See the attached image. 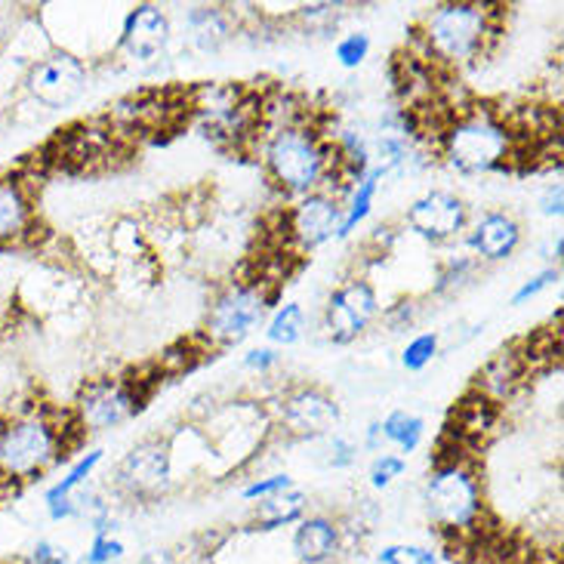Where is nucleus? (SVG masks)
<instances>
[{
  "mask_svg": "<svg viewBox=\"0 0 564 564\" xmlns=\"http://www.w3.org/2000/svg\"><path fill=\"white\" fill-rule=\"evenodd\" d=\"M25 564H75V558H72V550H68V546H62L56 540H46L44 536V540H37V543L31 546Z\"/></svg>",
  "mask_w": 564,
  "mask_h": 564,
  "instance_id": "34",
  "label": "nucleus"
},
{
  "mask_svg": "<svg viewBox=\"0 0 564 564\" xmlns=\"http://www.w3.org/2000/svg\"><path fill=\"white\" fill-rule=\"evenodd\" d=\"M343 420V411L330 392L318 386L288 389L275 408V426L290 438H321L330 435Z\"/></svg>",
  "mask_w": 564,
  "mask_h": 564,
  "instance_id": "11",
  "label": "nucleus"
},
{
  "mask_svg": "<svg viewBox=\"0 0 564 564\" xmlns=\"http://www.w3.org/2000/svg\"><path fill=\"white\" fill-rule=\"evenodd\" d=\"M77 438L68 411L44 401L13 404L0 413V488H25L53 473Z\"/></svg>",
  "mask_w": 564,
  "mask_h": 564,
  "instance_id": "1",
  "label": "nucleus"
},
{
  "mask_svg": "<svg viewBox=\"0 0 564 564\" xmlns=\"http://www.w3.org/2000/svg\"><path fill=\"white\" fill-rule=\"evenodd\" d=\"M500 10L503 7L475 0L438 3L423 15L416 29V46L442 72L475 65L481 56H488L490 44L500 34Z\"/></svg>",
  "mask_w": 564,
  "mask_h": 564,
  "instance_id": "3",
  "label": "nucleus"
},
{
  "mask_svg": "<svg viewBox=\"0 0 564 564\" xmlns=\"http://www.w3.org/2000/svg\"><path fill=\"white\" fill-rule=\"evenodd\" d=\"M87 84H90L87 62L65 46L46 50L44 56L31 62L25 72V93L37 106L50 108V111L75 106L87 93Z\"/></svg>",
  "mask_w": 564,
  "mask_h": 564,
  "instance_id": "9",
  "label": "nucleus"
},
{
  "mask_svg": "<svg viewBox=\"0 0 564 564\" xmlns=\"http://www.w3.org/2000/svg\"><path fill=\"white\" fill-rule=\"evenodd\" d=\"M188 41L200 53H216L231 37V15L223 7H192L185 13Z\"/></svg>",
  "mask_w": 564,
  "mask_h": 564,
  "instance_id": "21",
  "label": "nucleus"
},
{
  "mask_svg": "<svg viewBox=\"0 0 564 564\" xmlns=\"http://www.w3.org/2000/svg\"><path fill=\"white\" fill-rule=\"evenodd\" d=\"M558 278H562L558 265H546L543 272H536L534 278H528V281H524V284H521V288L512 293V305L531 303V300H536L543 290L555 288V284H558Z\"/></svg>",
  "mask_w": 564,
  "mask_h": 564,
  "instance_id": "33",
  "label": "nucleus"
},
{
  "mask_svg": "<svg viewBox=\"0 0 564 564\" xmlns=\"http://www.w3.org/2000/svg\"><path fill=\"white\" fill-rule=\"evenodd\" d=\"M457 451L459 444H454V454H442L435 459L423 488V503L438 534L466 543L485 531L488 500L475 463Z\"/></svg>",
  "mask_w": 564,
  "mask_h": 564,
  "instance_id": "5",
  "label": "nucleus"
},
{
  "mask_svg": "<svg viewBox=\"0 0 564 564\" xmlns=\"http://www.w3.org/2000/svg\"><path fill=\"white\" fill-rule=\"evenodd\" d=\"M497 426H500V404H494L490 398L475 392V389L454 408V426H451V432L457 435L459 447L481 444Z\"/></svg>",
  "mask_w": 564,
  "mask_h": 564,
  "instance_id": "19",
  "label": "nucleus"
},
{
  "mask_svg": "<svg viewBox=\"0 0 564 564\" xmlns=\"http://www.w3.org/2000/svg\"><path fill=\"white\" fill-rule=\"evenodd\" d=\"M281 365V351L272 346H260V349H250L245 355V367L253 373H272Z\"/></svg>",
  "mask_w": 564,
  "mask_h": 564,
  "instance_id": "37",
  "label": "nucleus"
},
{
  "mask_svg": "<svg viewBox=\"0 0 564 564\" xmlns=\"http://www.w3.org/2000/svg\"><path fill=\"white\" fill-rule=\"evenodd\" d=\"M305 336V308L300 303H284L278 305L275 315L269 318V327H265V339L272 349H288V346H296Z\"/></svg>",
  "mask_w": 564,
  "mask_h": 564,
  "instance_id": "25",
  "label": "nucleus"
},
{
  "mask_svg": "<svg viewBox=\"0 0 564 564\" xmlns=\"http://www.w3.org/2000/svg\"><path fill=\"white\" fill-rule=\"evenodd\" d=\"M102 459H106V451L102 447H93L87 454H80V457L62 473V478H56L44 494V506L59 503V500H68V497H77L80 490L90 485V478L96 475V469L102 466Z\"/></svg>",
  "mask_w": 564,
  "mask_h": 564,
  "instance_id": "23",
  "label": "nucleus"
},
{
  "mask_svg": "<svg viewBox=\"0 0 564 564\" xmlns=\"http://www.w3.org/2000/svg\"><path fill=\"white\" fill-rule=\"evenodd\" d=\"M404 229H411V235L432 247L451 245L469 229V204L454 192L432 188L411 200V207L404 210Z\"/></svg>",
  "mask_w": 564,
  "mask_h": 564,
  "instance_id": "12",
  "label": "nucleus"
},
{
  "mask_svg": "<svg viewBox=\"0 0 564 564\" xmlns=\"http://www.w3.org/2000/svg\"><path fill=\"white\" fill-rule=\"evenodd\" d=\"M170 485H173V442L164 435H149L133 444L111 473L115 494L139 503L164 497Z\"/></svg>",
  "mask_w": 564,
  "mask_h": 564,
  "instance_id": "8",
  "label": "nucleus"
},
{
  "mask_svg": "<svg viewBox=\"0 0 564 564\" xmlns=\"http://www.w3.org/2000/svg\"><path fill=\"white\" fill-rule=\"evenodd\" d=\"M7 41H10V29H7V25H0V46L7 44Z\"/></svg>",
  "mask_w": 564,
  "mask_h": 564,
  "instance_id": "41",
  "label": "nucleus"
},
{
  "mask_svg": "<svg viewBox=\"0 0 564 564\" xmlns=\"http://www.w3.org/2000/svg\"><path fill=\"white\" fill-rule=\"evenodd\" d=\"M137 564H180V555L173 550H149L139 555Z\"/></svg>",
  "mask_w": 564,
  "mask_h": 564,
  "instance_id": "39",
  "label": "nucleus"
},
{
  "mask_svg": "<svg viewBox=\"0 0 564 564\" xmlns=\"http://www.w3.org/2000/svg\"><path fill=\"white\" fill-rule=\"evenodd\" d=\"M540 210H543V216H550V219H558V216H562L564 210L562 183L546 185V192L540 195Z\"/></svg>",
  "mask_w": 564,
  "mask_h": 564,
  "instance_id": "38",
  "label": "nucleus"
},
{
  "mask_svg": "<svg viewBox=\"0 0 564 564\" xmlns=\"http://www.w3.org/2000/svg\"><path fill=\"white\" fill-rule=\"evenodd\" d=\"M170 41H173L170 15L158 3H137L123 15L115 50L137 65H152L167 53Z\"/></svg>",
  "mask_w": 564,
  "mask_h": 564,
  "instance_id": "14",
  "label": "nucleus"
},
{
  "mask_svg": "<svg viewBox=\"0 0 564 564\" xmlns=\"http://www.w3.org/2000/svg\"><path fill=\"white\" fill-rule=\"evenodd\" d=\"M382 305L380 296L373 284L367 278H349L343 281L339 288L327 296V305H324V318H321V327L330 343L336 346H349L358 336L365 334L367 327L373 321L380 318Z\"/></svg>",
  "mask_w": 564,
  "mask_h": 564,
  "instance_id": "10",
  "label": "nucleus"
},
{
  "mask_svg": "<svg viewBox=\"0 0 564 564\" xmlns=\"http://www.w3.org/2000/svg\"><path fill=\"white\" fill-rule=\"evenodd\" d=\"M377 564H438V552L420 543H389L377 552Z\"/></svg>",
  "mask_w": 564,
  "mask_h": 564,
  "instance_id": "29",
  "label": "nucleus"
},
{
  "mask_svg": "<svg viewBox=\"0 0 564 564\" xmlns=\"http://www.w3.org/2000/svg\"><path fill=\"white\" fill-rule=\"evenodd\" d=\"M370 46L373 44H370V34H367V31H349V34H343V37L336 41L334 56L343 68L355 72V68H361V65L367 62V56H370Z\"/></svg>",
  "mask_w": 564,
  "mask_h": 564,
  "instance_id": "28",
  "label": "nucleus"
},
{
  "mask_svg": "<svg viewBox=\"0 0 564 564\" xmlns=\"http://www.w3.org/2000/svg\"><path fill=\"white\" fill-rule=\"evenodd\" d=\"M358 463V447L349 438H343V435H334L330 442H327V466H334V469H349Z\"/></svg>",
  "mask_w": 564,
  "mask_h": 564,
  "instance_id": "36",
  "label": "nucleus"
},
{
  "mask_svg": "<svg viewBox=\"0 0 564 564\" xmlns=\"http://www.w3.org/2000/svg\"><path fill=\"white\" fill-rule=\"evenodd\" d=\"M528 377H531V365L524 358V349L506 346V349L494 351L481 365V370L475 373V392L490 398L494 404H506L528 382Z\"/></svg>",
  "mask_w": 564,
  "mask_h": 564,
  "instance_id": "18",
  "label": "nucleus"
},
{
  "mask_svg": "<svg viewBox=\"0 0 564 564\" xmlns=\"http://www.w3.org/2000/svg\"><path fill=\"white\" fill-rule=\"evenodd\" d=\"M305 516H308V494L300 488H290L284 494H278V497H269V500L257 503L250 531H257V534H275L281 528H293Z\"/></svg>",
  "mask_w": 564,
  "mask_h": 564,
  "instance_id": "20",
  "label": "nucleus"
},
{
  "mask_svg": "<svg viewBox=\"0 0 564 564\" xmlns=\"http://www.w3.org/2000/svg\"><path fill=\"white\" fill-rule=\"evenodd\" d=\"M365 447H367V451H373V454H380V451H382V432H380V420H377V423H370V426H367V435H365Z\"/></svg>",
  "mask_w": 564,
  "mask_h": 564,
  "instance_id": "40",
  "label": "nucleus"
},
{
  "mask_svg": "<svg viewBox=\"0 0 564 564\" xmlns=\"http://www.w3.org/2000/svg\"><path fill=\"white\" fill-rule=\"evenodd\" d=\"M380 432L382 444L398 447V457H401V454H413L423 444V438H426V420L420 413L392 411L389 416L380 420Z\"/></svg>",
  "mask_w": 564,
  "mask_h": 564,
  "instance_id": "24",
  "label": "nucleus"
},
{
  "mask_svg": "<svg viewBox=\"0 0 564 564\" xmlns=\"http://www.w3.org/2000/svg\"><path fill=\"white\" fill-rule=\"evenodd\" d=\"M521 238H524V231H521L519 216L509 214V210H488L466 229V247L481 265L485 262H506L509 257H516Z\"/></svg>",
  "mask_w": 564,
  "mask_h": 564,
  "instance_id": "16",
  "label": "nucleus"
},
{
  "mask_svg": "<svg viewBox=\"0 0 564 564\" xmlns=\"http://www.w3.org/2000/svg\"><path fill=\"white\" fill-rule=\"evenodd\" d=\"M127 555V543L118 534L90 536V546L84 552V564H118Z\"/></svg>",
  "mask_w": 564,
  "mask_h": 564,
  "instance_id": "32",
  "label": "nucleus"
},
{
  "mask_svg": "<svg viewBox=\"0 0 564 564\" xmlns=\"http://www.w3.org/2000/svg\"><path fill=\"white\" fill-rule=\"evenodd\" d=\"M438 351H442V336L416 334L411 343L404 346V351H401V367L411 370V373H420V370H426V367L435 361Z\"/></svg>",
  "mask_w": 564,
  "mask_h": 564,
  "instance_id": "27",
  "label": "nucleus"
},
{
  "mask_svg": "<svg viewBox=\"0 0 564 564\" xmlns=\"http://www.w3.org/2000/svg\"><path fill=\"white\" fill-rule=\"evenodd\" d=\"M408 469V459L398 457V454H389V451H380L370 469H367V478H370V488L373 490H386L395 485V478H401Z\"/></svg>",
  "mask_w": 564,
  "mask_h": 564,
  "instance_id": "30",
  "label": "nucleus"
},
{
  "mask_svg": "<svg viewBox=\"0 0 564 564\" xmlns=\"http://www.w3.org/2000/svg\"><path fill=\"white\" fill-rule=\"evenodd\" d=\"M343 216V200L330 192H312L305 198H296L281 214L284 223V241L296 253H312L336 238V226Z\"/></svg>",
  "mask_w": 564,
  "mask_h": 564,
  "instance_id": "13",
  "label": "nucleus"
},
{
  "mask_svg": "<svg viewBox=\"0 0 564 564\" xmlns=\"http://www.w3.org/2000/svg\"><path fill=\"white\" fill-rule=\"evenodd\" d=\"M438 152L451 170L463 176H481L519 161V139L509 130L503 111L469 102L442 127Z\"/></svg>",
  "mask_w": 564,
  "mask_h": 564,
  "instance_id": "4",
  "label": "nucleus"
},
{
  "mask_svg": "<svg viewBox=\"0 0 564 564\" xmlns=\"http://www.w3.org/2000/svg\"><path fill=\"white\" fill-rule=\"evenodd\" d=\"M481 272V262L475 260L473 253H454L438 265V278H435V293L438 296H454L463 288H469L475 275Z\"/></svg>",
  "mask_w": 564,
  "mask_h": 564,
  "instance_id": "26",
  "label": "nucleus"
},
{
  "mask_svg": "<svg viewBox=\"0 0 564 564\" xmlns=\"http://www.w3.org/2000/svg\"><path fill=\"white\" fill-rule=\"evenodd\" d=\"M290 550L296 555V564H330L343 552V524L334 516L308 512L293 524Z\"/></svg>",
  "mask_w": 564,
  "mask_h": 564,
  "instance_id": "17",
  "label": "nucleus"
},
{
  "mask_svg": "<svg viewBox=\"0 0 564 564\" xmlns=\"http://www.w3.org/2000/svg\"><path fill=\"white\" fill-rule=\"evenodd\" d=\"M37 204L22 176H0V247H22L37 238Z\"/></svg>",
  "mask_w": 564,
  "mask_h": 564,
  "instance_id": "15",
  "label": "nucleus"
},
{
  "mask_svg": "<svg viewBox=\"0 0 564 564\" xmlns=\"http://www.w3.org/2000/svg\"><path fill=\"white\" fill-rule=\"evenodd\" d=\"M260 161L284 198L330 192L336 180V149L318 123H293L260 133Z\"/></svg>",
  "mask_w": 564,
  "mask_h": 564,
  "instance_id": "2",
  "label": "nucleus"
},
{
  "mask_svg": "<svg viewBox=\"0 0 564 564\" xmlns=\"http://www.w3.org/2000/svg\"><path fill=\"white\" fill-rule=\"evenodd\" d=\"M290 488H296L293 475H288V473L260 475V478H253L250 485H245V488H241V500H245V503H262V500L278 497V494H284V490H290Z\"/></svg>",
  "mask_w": 564,
  "mask_h": 564,
  "instance_id": "31",
  "label": "nucleus"
},
{
  "mask_svg": "<svg viewBox=\"0 0 564 564\" xmlns=\"http://www.w3.org/2000/svg\"><path fill=\"white\" fill-rule=\"evenodd\" d=\"M380 315L382 324H386L392 334H398V330H408L413 321H416V303H413V300H398L395 305H389Z\"/></svg>",
  "mask_w": 564,
  "mask_h": 564,
  "instance_id": "35",
  "label": "nucleus"
},
{
  "mask_svg": "<svg viewBox=\"0 0 564 564\" xmlns=\"http://www.w3.org/2000/svg\"><path fill=\"white\" fill-rule=\"evenodd\" d=\"M278 293L269 281H231L214 296L204 318V336L210 349H231L241 346L247 336H253L269 321Z\"/></svg>",
  "mask_w": 564,
  "mask_h": 564,
  "instance_id": "6",
  "label": "nucleus"
},
{
  "mask_svg": "<svg viewBox=\"0 0 564 564\" xmlns=\"http://www.w3.org/2000/svg\"><path fill=\"white\" fill-rule=\"evenodd\" d=\"M382 180H386V173H382L380 167H370L365 176L355 183V188L349 192V198L343 200V216H339V226H336V238H339V241L351 238V235L358 231V226L370 216Z\"/></svg>",
  "mask_w": 564,
  "mask_h": 564,
  "instance_id": "22",
  "label": "nucleus"
},
{
  "mask_svg": "<svg viewBox=\"0 0 564 564\" xmlns=\"http://www.w3.org/2000/svg\"><path fill=\"white\" fill-rule=\"evenodd\" d=\"M152 395V382L137 377H96L77 389L72 401V423L80 435H99L108 429L130 423L145 411Z\"/></svg>",
  "mask_w": 564,
  "mask_h": 564,
  "instance_id": "7",
  "label": "nucleus"
}]
</instances>
